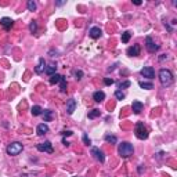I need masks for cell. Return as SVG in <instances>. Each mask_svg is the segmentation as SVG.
<instances>
[{"label":"cell","mask_w":177,"mask_h":177,"mask_svg":"<svg viewBox=\"0 0 177 177\" xmlns=\"http://www.w3.org/2000/svg\"><path fill=\"white\" fill-rule=\"evenodd\" d=\"M173 73H172V71H169V69L166 68H162L161 71H159V82H161V84H162L163 87H169L173 84Z\"/></svg>","instance_id":"6da1fadb"},{"label":"cell","mask_w":177,"mask_h":177,"mask_svg":"<svg viewBox=\"0 0 177 177\" xmlns=\"http://www.w3.org/2000/svg\"><path fill=\"white\" fill-rule=\"evenodd\" d=\"M133 152H134L133 144L127 143V141H123V143H120L119 147H118V154H119L122 158H129L130 155H133Z\"/></svg>","instance_id":"7a4b0ae2"},{"label":"cell","mask_w":177,"mask_h":177,"mask_svg":"<svg viewBox=\"0 0 177 177\" xmlns=\"http://www.w3.org/2000/svg\"><path fill=\"white\" fill-rule=\"evenodd\" d=\"M134 134H136V137L138 140H147L148 138V130H147V127L144 126V123L143 122H138L134 127Z\"/></svg>","instance_id":"3957f363"},{"label":"cell","mask_w":177,"mask_h":177,"mask_svg":"<svg viewBox=\"0 0 177 177\" xmlns=\"http://www.w3.org/2000/svg\"><path fill=\"white\" fill-rule=\"evenodd\" d=\"M22 149H24V145H22L21 143H18V141H14V143H11V144L7 145L6 151H7L8 155L15 156V155H19L22 152Z\"/></svg>","instance_id":"277c9868"},{"label":"cell","mask_w":177,"mask_h":177,"mask_svg":"<svg viewBox=\"0 0 177 177\" xmlns=\"http://www.w3.org/2000/svg\"><path fill=\"white\" fill-rule=\"evenodd\" d=\"M145 47H147V50H148L149 53H152V54H154V53H156V51L159 50V46L155 43V42H154V40H152L151 36L145 37Z\"/></svg>","instance_id":"5b68a950"},{"label":"cell","mask_w":177,"mask_h":177,"mask_svg":"<svg viewBox=\"0 0 177 177\" xmlns=\"http://www.w3.org/2000/svg\"><path fill=\"white\" fill-rule=\"evenodd\" d=\"M37 151L40 152H47V154H53V145H51L50 141H44V143H40V144H37Z\"/></svg>","instance_id":"8992f818"},{"label":"cell","mask_w":177,"mask_h":177,"mask_svg":"<svg viewBox=\"0 0 177 177\" xmlns=\"http://www.w3.org/2000/svg\"><path fill=\"white\" fill-rule=\"evenodd\" d=\"M141 76H144L147 79H154L155 78V69L152 68V66H144V68L140 71Z\"/></svg>","instance_id":"52a82bcc"},{"label":"cell","mask_w":177,"mask_h":177,"mask_svg":"<svg viewBox=\"0 0 177 177\" xmlns=\"http://www.w3.org/2000/svg\"><path fill=\"white\" fill-rule=\"evenodd\" d=\"M91 155H93L94 158L97 159L98 162L104 163V161H105V155H104V152H102L100 148H97V147H93V148H91Z\"/></svg>","instance_id":"ba28073f"},{"label":"cell","mask_w":177,"mask_h":177,"mask_svg":"<svg viewBox=\"0 0 177 177\" xmlns=\"http://www.w3.org/2000/svg\"><path fill=\"white\" fill-rule=\"evenodd\" d=\"M140 53H141L140 44H133L131 47L127 49V55H130V57H137V55H140Z\"/></svg>","instance_id":"9c48e42d"},{"label":"cell","mask_w":177,"mask_h":177,"mask_svg":"<svg viewBox=\"0 0 177 177\" xmlns=\"http://www.w3.org/2000/svg\"><path fill=\"white\" fill-rule=\"evenodd\" d=\"M0 25L3 26L6 31H10V29L13 28V25H14V21L11 18H8V17H4V18L0 19Z\"/></svg>","instance_id":"30bf717a"},{"label":"cell","mask_w":177,"mask_h":177,"mask_svg":"<svg viewBox=\"0 0 177 177\" xmlns=\"http://www.w3.org/2000/svg\"><path fill=\"white\" fill-rule=\"evenodd\" d=\"M102 35V31L98 26H93V28L89 31V36L91 37V39H100Z\"/></svg>","instance_id":"8fae6325"},{"label":"cell","mask_w":177,"mask_h":177,"mask_svg":"<svg viewBox=\"0 0 177 177\" xmlns=\"http://www.w3.org/2000/svg\"><path fill=\"white\" fill-rule=\"evenodd\" d=\"M131 109H133V112L136 114V115H138V114H141V111L144 109V104H143L141 101L134 100V101L131 102Z\"/></svg>","instance_id":"7c38bea8"},{"label":"cell","mask_w":177,"mask_h":177,"mask_svg":"<svg viewBox=\"0 0 177 177\" xmlns=\"http://www.w3.org/2000/svg\"><path fill=\"white\" fill-rule=\"evenodd\" d=\"M44 69H46V62H44V58H39V62H37V65L35 66V72L37 73V75H40V73L44 72Z\"/></svg>","instance_id":"4fadbf2b"},{"label":"cell","mask_w":177,"mask_h":177,"mask_svg":"<svg viewBox=\"0 0 177 177\" xmlns=\"http://www.w3.org/2000/svg\"><path fill=\"white\" fill-rule=\"evenodd\" d=\"M75 109H76V100L75 98H71L66 102V112H68V115H72L73 112H75Z\"/></svg>","instance_id":"5bb4252c"},{"label":"cell","mask_w":177,"mask_h":177,"mask_svg":"<svg viewBox=\"0 0 177 177\" xmlns=\"http://www.w3.org/2000/svg\"><path fill=\"white\" fill-rule=\"evenodd\" d=\"M36 133H37V136H44V134H47L49 133V126H47L46 123H40V125H37Z\"/></svg>","instance_id":"9a60e30c"},{"label":"cell","mask_w":177,"mask_h":177,"mask_svg":"<svg viewBox=\"0 0 177 177\" xmlns=\"http://www.w3.org/2000/svg\"><path fill=\"white\" fill-rule=\"evenodd\" d=\"M93 100L96 102H102L105 100V93L101 90H98V91H94L93 93Z\"/></svg>","instance_id":"2e32d148"},{"label":"cell","mask_w":177,"mask_h":177,"mask_svg":"<svg viewBox=\"0 0 177 177\" xmlns=\"http://www.w3.org/2000/svg\"><path fill=\"white\" fill-rule=\"evenodd\" d=\"M44 72H46L49 76H53L54 73H57V65H55V64H51V65L46 66V69H44Z\"/></svg>","instance_id":"e0dca14e"},{"label":"cell","mask_w":177,"mask_h":177,"mask_svg":"<svg viewBox=\"0 0 177 177\" xmlns=\"http://www.w3.org/2000/svg\"><path fill=\"white\" fill-rule=\"evenodd\" d=\"M31 114H32L33 116H39L43 114V108H42L40 105H33L32 109H31Z\"/></svg>","instance_id":"ac0fdd59"},{"label":"cell","mask_w":177,"mask_h":177,"mask_svg":"<svg viewBox=\"0 0 177 177\" xmlns=\"http://www.w3.org/2000/svg\"><path fill=\"white\" fill-rule=\"evenodd\" d=\"M43 119L44 122H50L51 119H53V111H50V109H43Z\"/></svg>","instance_id":"d6986e66"},{"label":"cell","mask_w":177,"mask_h":177,"mask_svg":"<svg viewBox=\"0 0 177 177\" xmlns=\"http://www.w3.org/2000/svg\"><path fill=\"white\" fill-rule=\"evenodd\" d=\"M104 140L107 141V143H111V144H116V143H118V138H116V136H112V134H105Z\"/></svg>","instance_id":"ffe728a7"},{"label":"cell","mask_w":177,"mask_h":177,"mask_svg":"<svg viewBox=\"0 0 177 177\" xmlns=\"http://www.w3.org/2000/svg\"><path fill=\"white\" fill-rule=\"evenodd\" d=\"M138 84H140L141 89H145V90H152L154 89V84L151 82H138Z\"/></svg>","instance_id":"44dd1931"},{"label":"cell","mask_w":177,"mask_h":177,"mask_svg":"<svg viewBox=\"0 0 177 177\" xmlns=\"http://www.w3.org/2000/svg\"><path fill=\"white\" fill-rule=\"evenodd\" d=\"M62 75H58V73H54L53 76H50V83L51 84H57L60 83V80H61Z\"/></svg>","instance_id":"7402d4cb"},{"label":"cell","mask_w":177,"mask_h":177,"mask_svg":"<svg viewBox=\"0 0 177 177\" xmlns=\"http://www.w3.org/2000/svg\"><path fill=\"white\" fill-rule=\"evenodd\" d=\"M66 86H68V84H66V79L62 76L61 80H60V90H61V93H65L66 91Z\"/></svg>","instance_id":"603a6c76"},{"label":"cell","mask_w":177,"mask_h":177,"mask_svg":"<svg viewBox=\"0 0 177 177\" xmlns=\"http://www.w3.org/2000/svg\"><path fill=\"white\" fill-rule=\"evenodd\" d=\"M100 114H101V112H100V109H91L90 112H89V119H96V118H97V116H100Z\"/></svg>","instance_id":"cb8c5ba5"},{"label":"cell","mask_w":177,"mask_h":177,"mask_svg":"<svg viewBox=\"0 0 177 177\" xmlns=\"http://www.w3.org/2000/svg\"><path fill=\"white\" fill-rule=\"evenodd\" d=\"M26 7H28L29 11H35L36 10V1L35 0H29L28 3H26Z\"/></svg>","instance_id":"d4e9b609"},{"label":"cell","mask_w":177,"mask_h":177,"mask_svg":"<svg viewBox=\"0 0 177 177\" xmlns=\"http://www.w3.org/2000/svg\"><path fill=\"white\" fill-rule=\"evenodd\" d=\"M130 36H131V33L129 32V31L123 32V33H122V42H123V43H127V42L130 40Z\"/></svg>","instance_id":"484cf974"},{"label":"cell","mask_w":177,"mask_h":177,"mask_svg":"<svg viewBox=\"0 0 177 177\" xmlns=\"http://www.w3.org/2000/svg\"><path fill=\"white\" fill-rule=\"evenodd\" d=\"M29 31H31V33H36L37 32V22L32 21L31 24H29Z\"/></svg>","instance_id":"4316f807"},{"label":"cell","mask_w":177,"mask_h":177,"mask_svg":"<svg viewBox=\"0 0 177 177\" xmlns=\"http://www.w3.org/2000/svg\"><path fill=\"white\" fill-rule=\"evenodd\" d=\"M131 82L130 80H125V82H122V83H119V86H118V90H122V89H126V87H130Z\"/></svg>","instance_id":"83f0119b"},{"label":"cell","mask_w":177,"mask_h":177,"mask_svg":"<svg viewBox=\"0 0 177 177\" xmlns=\"http://www.w3.org/2000/svg\"><path fill=\"white\" fill-rule=\"evenodd\" d=\"M125 97H126V96H125V93H123L122 90H116L115 91V98L116 100H123Z\"/></svg>","instance_id":"f1b7e54d"},{"label":"cell","mask_w":177,"mask_h":177,"mask_svg":"<svg viewBox=\"0 0 177 177\" xmlns=\"http://www.w3.org/2000/svg\"><path fill=\"white\" fill-rule=\"evenodd\" d=\"M82 76H83V72H82V71H75V78H76V80H80V79H82Z\"/></svg>","instance_id":"f546056e"},{"label":"cell","mask_w":177,"mask_h":177,"mask_svg":"<svg viewBox=\"0 0 177 177\" xmlns=\"http://www.w3.org/2000/svg\"><path fill=\"white\" fill-rule=\"evenodd\" d=\"M104 83L107 84V86H111V84H114V79H111V78H105Z\"/></svg>","instance_id":"4dcf8cb0"},{"label":"cell","mask_w":177,"mask_h":177,"mask_svg":"<svg viewBox=\"0 0 177 177\" xmlns=\"http://www.w3.org/2000/svg\"><path fill=\"white\" fill-rule=\"evenodd\" d=\"M83 143L86 145H90L91 144V141H90V138L87 137V134H83Z\"/></svg>","instance_id":"1f68e13d"},{"label":"cell","mask_w":177,"mask_h":177,"mask_svg":"<svg viewBox=\"0 0 177 177\" xmlns=\"http://www.w3.org/2000/svg\"><path fill=\"white\" fill-rule=\"evenodd\" d=\"M62 134H64V136H72V134H73V131L66 130V131H62Z\"/></svg>","instance_id":"d6a6232c"},{"label":"cell","mask_w":177,"mask_h":177,"mask_svg":"<svg viewBox=\"0 0 177 177\" xmlns=\"http://www.w3.org/2000/svg\"><path fill=\"white\" fill-rule=\"evenodd\" d=\"M166 58H167V55H166V54H162V57H159V61H165Z\"/></svg>","instance_id":"836d02e7"},{"label":"cell","mask_w":177,"mask_h":177,"mask_svg":"<svg viewBox=\"0 0 177 177\" xmlns=\"http://www.w3.org/2000/svg\"><path fill=\"white\" fill-rule=\"evenodd\" d=\"M62 144L65 145V147H69V143H68V141L65 140V138H62Z\"/></svg>","instance_id":"e575fe53"},{"label":"cell","mask_w":177,"mask_h":177,"mask_svg":"<svg viewBox=\"0 0 177 177\" xmlns=\"http://www.w3.org/2000/svg\"><path fill=\"white\" fill-rule=\"evenodd\" d=\"M62 4H65V1H57V3H55V6H62Z\"/></svg>","instance_id":"d590c367"},{"label":"cell","mask_w":177,"mask_h":177,"mask_svg":"<svg viewBox=\"0 0 177 177\" xmlns=\"http://www.w3.org/2000/svg\"><path fill=\"white\" fill-rule=\"evenodd\" d=\"M136 6H141V1H138V0H136V1H133Z\"/></svg>","instance_id":"8d00e7d4"}]
</instances>
